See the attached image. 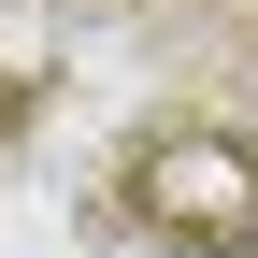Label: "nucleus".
Masks as SVG:
<instances>
[{"mask_svg": "<svg viewBox=\"0 0 258 258\" xmlns=\"http://www.w3.org/2000/svg\"><path fill=\"white\" fill-rule=\"evenodd\" d=\"M144 201L158 215H215V244H258V172L230 144H158L144 158Z\"/></svg>", "mask_w": 258, "mask_h": 258, "instance_id": "1", "label": "nucleus"}]
</instances>
